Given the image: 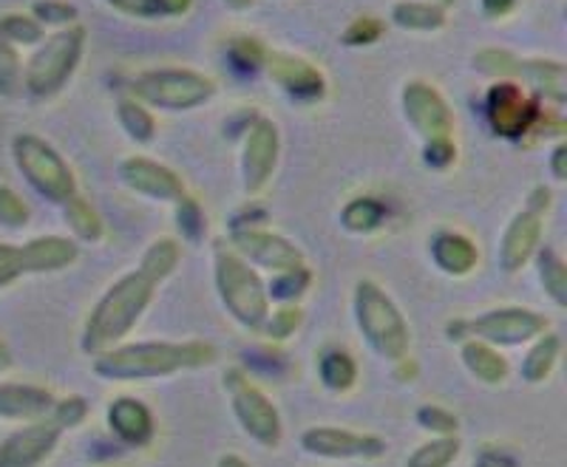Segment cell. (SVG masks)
Listing matches in <instances>:
<instances>
[{"label": "cell", "mask_w": 567, "mask_h": 467, "mask_svg": "<svg viewBox=\"0 0 567 467\" xmlns=\"http://www.w3.org/2000/svg\"><path fill=\"white\" fill-rule=\"evenodd\" d=\"M176 263H179V243L174 238H159V241L151 243L140 267L120 278L100 298L97 307L91 309L83 340H80L83 352L97 357V354L114 349L140 323L145 309L154 301L156 287L174 272Z\"/></svg>", "instance_id": "1"}, {"label": "cell", "mask_w": 567, "mask_h": 467, "mask_svg": "<svg viewBox=\"0 0 567 467\" xmlns=\"http://www.w3.org/2000/svg\"><path fill=\"white\" fill-rule=\"evenodd\" d=\"M216 360V349L202 340L187 343H128L114 346L94 357V374L111 383H134V380H159L171 374L202 369Z\"/></svg>", "instance_id": "2"}, {"label": "cell", "mask_w": 567, "mask_h": 467, "mask_svg": "<svg viewBox=\"0 0 567 467\" xmlns=\"http://www.w3.org/2000/svg\"><path fill=\"white\" fill-rule=\"evenodd\" d=\"M213 278H216V292L221 298V307L230 312L236 323L245 329L261 332L267 314H270V294H267L265 281L258 278L256 269L241 256L219 243L216 258H213Z\"/></svg>", "instance_id": "3"}, {"label": "cell", "mask_w": 567, "mask_h": 467, "mask_svg": "<svg viewBox=\"0 0 567 467\" xmlns=\"http://www.w3.org/2000/svg\"><path fill=\"white\" fill-rule=\"evenodd\" d=\"M354 323L372 352L389 363H403L412 346V332L398 303L374 281L354 287Z\"/></svg>", "instance_id": "4"}, {"label": "cell", "mask_w": 567, "mask_h": 467, "mask_svg": "<svg viewBox=\"0 0 567 467\" xmlns=\"http://www.w3.org/2000/svg\"><path fill=\"white\" fill-rule=\"evenodd\" d=\"M12 156L23 179L54 205H65L78 196V181L63 156L45 139L34 134H20L12 142Z\"/></svg>", "instance_id": "5"}, {"label": "cell", "mask_w": 567, "mask_h": 467, "mask_svg": "<svg viewBox=\"0 0 567 467\" xmlns=\"http://www.w3.org/2000/svg\"><path fill=\"white\" fill-rule=\"evenodd\" d=\"M225 391L227 397H230V408L236 419H239L241 430L252 442H258L261 448H278L284 434L281 416H278V408L270 403L265 391L252 385L241 369L225 372Z\"/></svg>", "instance_id": "6"}, {"label": "cell", "mask_w": 567, "mask_h": 467, "mask_svg": "<svg viewBox=\"0 0 567 467\" xmlns=\"http://www.w3.org/2000/svg\"><path fill=\"white\" fill-rule=\"evenodd\" d=\"M449 338H471L483 340L488 346H523L530 343L539 334L548 332V321L536 314L534 309H519V307H505V309H491V312L480 314L474 321L452 323L449 326Z\"/></svg>", "instance_id": "7"}, {"label": "cell", "mask_w": 567, "mask_h": 467, "mask_svg": "<svg viewBox=\"0 0 567 467\" xmlns=\"http://www.w3.org/2000/svg\"><path fill=\"white\" fill-rule=\"evenodd\" d=\"M85 32L83 29H63L54 38L43 43L38 54L29 60V69L23 71V85L34 96H52L65 85V80L74 74L83 54Z\"/></svg>", "instance_id": "8"}, {"label": "cell", "mask_w": 567, "mask_h": 467, "mask_svg": "<svg viewBox=\"0 0 567 467\" xmlns=\"http://www.w3.org/2000/svg\"><path fill=\"white\" fill-rule=\"evenodd\" d=\"M216 91L213 80L202 77L187 69H162L145 71L134 80V94L142 103L156 105L165 111H190L207 103Z\"/></svg>", "instance_id": "9"}, {"label": "cell", "mask_w": 567, "mask_h": 467, "mask_svg": "<svg viewBox=\"0 0 567 467\" xmlns=\"http://www.w3.org/2000/svg\"><path fill=\"white\" fill-rule=\"evenodd\" d=\"M548 205L550 193L536 190L530 205L514 216V221L505 230L503 243H499V263H503L505 272H519L536 256L542 241V210H548Z\"/></svg>", "instance_id": "10"}, {"label": "cell", "mask_w": 567, "mask_h": 467, "mask_svg": "<svg viewBox=\"0 0 567 467\" xmlns=\"http://www.w3.org/2000/svg\"><path fill=\"white\" fill-rule=\"evenodd\" d=\"M403 114L412 122V128L423 136L425 145L452 142L454 116L443 96L429 83H420V80L406 83V89H403Z\"/></svg>", "instance_id": "11"}, {"label": "cell", "mask_w": 567, "mask_h": 467, "mask_svg": "<svg viewBox=\"0 0 567 467\" xmlns=\"http://www.w3.org/2000/svg\"><path fill=\"white\" fill-rule=\"evenodd\" d=\"M63 430L52 414L14 430L0 442V467H40L54 454Z\"/></svg>", "instance_id": "12"}, {"label": "cell", "mask_w": 567, "mask_h": 467, "mask_svg": "<svg viewBox=\"0 0 567 467\" xmlns=\"http://www.w3.org/2000/svg\"><path fill=\"white\" fill-rule=\"evenodd\" d=\"M236 256L245 258L247 263H256L261 269H270L276 276L281 272H292V269L303 267V256L296 243H290L287 238L276 236V232L267 230H236L227 243Z\"/></svg>", "instance_id": "13"}, {"label": "cell", "mask_w": 567, "mask_h": 467, "mask_svg": "<svg viewBox=\"0 0 567 467\" xmlns=\"http://www.w3.org/2000/svg\"><path fill=\"white\" fill-rule=\"evenodd\" d=\"M301 448L321 459H381L389 445L381 436L321 425V428L303 430Z\"/></svg>", "instance_id": "14"}, {"label": "cell", "mask_w": 567, "mask_h": 467, "mask_svg": "<svg viewBox=\"0 0 567 467\" xmlns=\"http://www.w3.org/2000/svg\"><path fill=\"white\" fill-rule=\"evenodd\" d=\"M278 165V128L270 120H256L245 136V156H241V174L245 190H265Z\"/></svg>", "instance_id": "15"}, {"label": "cell", "mask_w": 567, "mask_h": 467, "mask_svg": "<svg viewBox=\"0 0 567 467\" xmlns=\"http://www.w3.org/2000/svg\"><path fill=\"white\" fill-rule=\"evenodd\" d=\"M120 176L125 185L140 196H148L156 201H182L185 199V187H182L179 176L171 167L159 165L145 156H131L120 165Z\"/></svg>", "instance_id": "16"}, {"label": "cell", "mask_w": 567, "mask_h": 467, "mask_svg": "<svg viewBox=\"0 0 567 467\" xmlns=\"http://www.w3.org/2000/svg\"><path fill=\"white\" fill-rule=\"evenodd\" d=\"M488 120L496 134L519 136L530 128L534 105L516 83H499L488 94Z\"/></svg>", "instance_id": "17"}, {"label": "cell", "mask_w": 567, "mask_h": 467, "mask_svg": "<svg viewBox=\"0 0 567 467\" xmlns=\"http://www.w3.org/2000/svg\"><path fill=\"white\" fill-rule=\"evenodd\" d=\"M105 419H109V428L114 430V436L128 448H145L151 439H154V414L148 411V405L140 403L134 397H120L109 405L105 411Z\"/></svg>", "instance_id": "18"}, {"label": "cell", "mask_w": 567, "mask_h": 467, "mask_svg": "<svg viewBox=\"0 0 567 467\" xmlns=\"http://www.w3.org/2000/svg\"><path fill=\"white\" fill-rule=\"evenodd\" d=\"M80 258V247L63 236H40L20 247L23 276H43L60 272Z\"/></svg>", "instance_id": "19"}, {"label": "cell", "mask_w": 567, "mask_h": 467, "mask_svg": "<svg viewBox=\"0 0 567 467\" xmlns=\"http://www.w3.org/2000/svg\"><path fill=\"white\" fill-rule=\"evenodd\" d=\"M267 71L287 94L298 100H318L323 94V74L312 63L292 54H267Z\"/></svg>", "instance_id": "20"}, {"label": "cell", "mask_w": 567, "mask_h": 467, "mask_svg": "<svg viewBox=\"0 0 567 467\" xmlns=\"http://www.w3.org/2000/svg\"><path fill=\"white\" fill-rule=\"evenodd\" d=\"M54 394L38 385L0 383V419H18V423H38L52 414Z\"/></svg>", "instance_id": "21"}, {"label": "cell", "mask_w": 567, "mask_h": 467, "mask_svg": "<svg viewBox=\"0 0 567 467\" xmlns=\"http://www.w3.org/2000/svg\"><path fill=\"white\" fill-rule=\"evenodd\" d=\"M432 256L434 263L454 278L468 276L471 269L477 267L480 261L477 247L471 243V238L460 236V232H443V236L434 238Z\"/></svg>", "instance_id": "22"}, {"label": "cell", "mask_w": 567, "mask_h": 467, "mask_svg": "<svg viewBox=\"0 0 567 467\" xmlns=\"http://www.w3.org/2000/svg\"><path fill=\"white\" fill-rule=\"evenodd\" d=\"M463 365L468 369L471 377H477L485 385H499L508 380V360L496 352L494 346L483 340H468L463 343Z\"/></svg>", "instance_id": "23"}, {"label": "cell", "mask_w": 567, "mask_h": 467, "mask_svg": "<svg viewBox=\"0 0 567 467\" xmlns=\"http://www.w3.org/2000/svg\"><path fill=\"white\" fill-rule=\"evenodd\" d=\"M561 354V340L556 334H539L530 352L523 360V380L530 385H539L550 377Z\"/></svg>", "instance_id": "24"}, {"label": "cell", "mask_w": 567, "mask_h": 467, "mask_svg": "<svg viewBox=\"0 0 567 467\" xmlns=\"http://www.w3.org/2000/svg\"><path fill=\"white\" fill-rule=\"evenodd\" d=\"M392 20L400 29H412V32H434L445 23V9L429 0H403L392 9Z\"/></svg>", "instance_id": "25"}, {"label": "cell", "mask_w": 567, "mask_h": 467, "mask_svg": "<svg viewBox=\"0 0 567 467\" xmlns=\"http://www.w3.org/2000/svg\"><path fill=\"white\" fill-rule=\"evenodd\" d=\"M525 80L545 96L565 103V65L554 60H525Z\"/></svg>", "instance_id": "26"}, {"label": "cell", "mask_w": 567, "mask_h": 467, "mask_svg": "<svg viewBox=\"0 0 567 467\" xmlns=\"http://www.w3.org/2000/svg\"><path fill=\"white\" fill-rule=\"evenodd\" d=\"M318 374H321V383L329 391H349L358 380V365L349 357L347 352H327L318 363Z\"/></svg>", "instance_id": "27"}, {"label": "cell", "mask_w": 567, "mask_h": 467, "mask_svg": "<svg viewBox=\"0 0 567 467\" xmlns=\"http://www.w3.org/2000/svg\"><path fill=\"white\" fill-rule=\"evenodd\" d=\"M63 210L65 225L74 230V236L83 238V241H100L103 238V218L97 216V210L83 196H74L71 201H65Z\"/></svg>", "instance_id": "28"}, {"label": "cell", "mask_w": 567, "mask_h": 467, "mask_svg": "<svg viewBox=\"0 0 567 467\" xmlns=\"http://www.w3.org/2000/svg\"><path fill=\"white\" fill-rule=\"evenodd\" d=\"M460 456L457 436H440V439L425 442L406 459V467H449Z\"/></svg>", "instance_id": "29"}, {"label": "cell", "mask_w": 567, "mask_h": 467, "mask_svg": "<svg viewBox=\"0 0 567 467\" xmlns=\"http://www.w3.org/2000/svg\"><path fill=\"white\" fill-rule=\"evenodd\" d=\"M539 281L556 307L567 303V267L554 250L539 252Z\"/></svg>", "instance_id": "30"}, {"label": "cell", "mask_w": 567, "mask_h": 467, "mask_svg": "<svg viewBox=\"0 0 567 467\" xmlns=\"http://www.w3.org/2000/svg\"><path fill=\"white\" fill-rule=\"evenodd\" d=\"M383 216H386V210H383L381 201L374 199H354L349 201L347 207H343V227L352 232H372L381 227Z\"/></svg>", "instance_id": "31"}, {"label": "cell", "mask_w": 567, "mask_h": 467, "mask_svg": "<svg viewBox=\"0 0 567 467\" xmlns=\"http://www.w3.org/2000/svg\"><path fill=\"white\" fill-rule=\"evenodd\" d=\"M474 65H477L483 74H491V77L499 80H519L525 74V60H516L511 52H499V49H485L474 58Z\"/></svg>", "instance_id": "32"}, {"label": "cell", "mask_w": 567, "mask_h": 467, "mask_svg": "<svg viewBox=\"0 0 567 467\" xmlns=\"http://www.w3.org/2000/svg\"><path fill=\"white\" fill-rule=\"evenodd\" d=\"M120 122H123V128L128 131L131 139H136V142L154 139V134H156L154 116L142 108L140 103H134V100H123V103H120Z\"/></svg>", "instance_id": "33"}, {"label": "cell", "mask_w": 567, "mask_h": 467, "mask_svg": "<svg viewBox=\"0 0 567 467\" xmlns=\"http://www.w3.org/2000/svg\"><path fill=\"white\" fill-rule=\"evenodd\" d=\"M23 91V65L14 45L0 38V94L18 96Z\"/></svg>", "instance_id": "34"}, {"label": "cell", "mask_w": 567, "mask_h": 467, "mask_svg": "<svg viewBox=\"0 0 567 467\" xmlns=\"http://www.w3.org/2000/svg\"><path fill=\"white\" fill-rule=\"evenodd\" d=\"M0 38L7 43H38L43 38V29L34 18H27V14H3L0 18Z\"/></svg>", "instance_id": "35"}, {"label": "cell", "mask_w": 567, "mask_h": 467, "mask_svg": "<svg viewBox=\"0 0 567 467\" xmlns=\"http://www.w3.org/2000/svg\"><path fill=\"white\" fill-rule=\"evenodd\" d=\"M301 321H303L301 309L287 303V307H281L278 312L267 314V321H265V326H261V332H265L270 340H287L290 334H296V329L301 326Z\"/></svg>", "instance_id": "36"}, {"label": "cell", "mask_w": 567, "mask_h": 467, "mask_svg": "<svg viewBox=\"0 0 567 467\" xmlns=\"http://www.w3.org/2000/svg\"><path fill=\"white\" fill-rule=\"evenodd\" d=\"M0 225L9 230H20L29 225V207L12 187L0 185Z\"/></svg>", "instance_id": "37"}, {"label": "cell", "mask_w": 567, "mask_h": 467, "mask_svg": "<svg viewBox=\"0 0 567 467\" xmlns=\"http://www.w3.org/2000/svg\"><path fill=\"white\" fill-rule=\"evenodd\" d=\"M310 287V272L307 267L301 269H292V272H281L276 276V281L270 283L267 294L276 298V301H296L298 294H303V289Z\"/></svg>", "instance_id": "38"}, {"label": "cell", "mask_w": 567, "mask_h": 467, "mask_svg": "<svg viewBox=\"0 0 567 467\" xmlns=\"http://www.w3.org/2000/svg\"><path fill=\"white\" fill-rule=\"evenodd\" d=\"M417 423L423 430H434V434L440 436H454L460 428L457 416H454L452 411L437 408V405H423V408L417 411Z\"/></svg>", "instance_id": "39"}, {"label": "cell", "mask_w": 567, "mask_h": 467, "mask_svg": "<svg viewBox=\"0 0 567 467\" xmlns=\"http://www.w3.org/2000/svg\"><path fill=\"white\" fill-rule=\"evenodd\" d=\"M85 414H89V405H85L83 397H65L60 399V403H54L52 408V416L63 425L65 430L78 428V425L85 419Z\"/></svg>", "instance_id": "40"}, {"label": "cell", "mask_w": 567, "mask_h": 467, "mask_svg": "<svg viewBox=\"0 0 567 467\" xmlns=\"http://www.w3.org/2000/svg\"><path fill=\"white\" fill-rule=\"evenodd\" d=\"M383 34V23L374 18H358L352 27L343 32V43L347 45H369Z\"/></svg>", "instance_id": "41"}, {"label": "cell", "mask_w": 567, "mask_h": 467, "mask_svg": "<svg viewBox=\"0 0 567 467\" xmlns=\"http://www.w3.org/2000/svg\"><path fill=\"white\" fill-rule=\"evenodd\" d=\"M176 218H179L182 236L190 238V241H194V238H199L205 221H202V210L194 199H187L185 196L182 201H176Z\"/></svg>", "instance_id": "42"}, {"label": "cell", "mask_w": 567, "mask_h": 467, "mask_svg": "<svg viewBox=\"0 0 567 467\" xmlns=\"http://www.w3.org/2000/svg\"><path fill=\"white\" fill-rule=\"evenodd\" d=\"M23 276V261H20V247L0 243V289L14 283Z\"/></svg>", "instance_id": "43"}, {"label": "cell", "mask_w": 567, "mask_h": 467, "mask_svg": "<svg viewBox=\"0 0 567 467\" xmlns=\"http://www.w3.org/2000/svg\"><path fill=\"white\" fill-rule=\"evenodd\" d=\"M105 3L134 18H156L165 12V0H105Z\"/></svg>", "instance_id": "44"}, {"label": "cell", "mask_w": 567, "mask_h": 467, "mask_svg": "<svg viewBox=\"0 0 567 467\" xmlns=\"http://www.w3.org/2000/svg\"><path fill=\"white\" fill-rule=\"evenodd\" d=\"M34 14H38L40 20H45V23H69V20H74V9L69 7V3H54V0H45V3H38L34 7Z\"/></svg>", "instance_id": "45"}, {"label": "cell", "mask_w": 567, "mask_h": 467, "mask_svg": "<svg viewBox=\"0 0 567 467\" xmlns=\"http://www.w3.org/2000/svg\"><path fill=\"white\" fill-rule=\"evenodd\" d=\"M454 142H434V145H425V162L432 167H445L454 162Z\"/></svg>", "instance_id": "46"}, {"label": "cell", "mask_w": 567, "mask_h": 467, "mask_svg": "<svg viewBox=\"0 0 567 467\" xmlns=\"http://www.w3.org/2000/svg\"><path fill=\"white\" fill-rule=\"evenodd\" d=\"M514 7L516 0H483V12L488 14V18H505Z\"/></svg>", "instance_id": "47"}, {"label": "cell", "mask_w": 567, "mask_h": 467, "mask_svg": "<svg viewBox=\"0 0 567 467\" xmlns=\"http://www.w3.org/2000/svg\"><path fill=\"white\" fill-rule=\"evenodd\" d=\"M565 159H567V145H559L554 151V159H550V170H554V176L559 181H565L567 179V165H565Z\"/></svg>", "instance_id": "48"}, {"label": "cell", "mask_w": 567, "mask_h": 467, "mask_svg": "<svg viewBox=\"0 0 567 467\" xmlns=\"http://www.w3.org/2000/svg\"><path fill=\"white\" fill-rule=\"evenodd\" d=\"M194 0H165V12H187V7H190Z\"/></svg>", "instance_id": "49"}, {"label": "cell", "mask_w": 567, "mask_h": 467, "mask_svg": "<svg viewBox=\"0 0 567 467\" xmlns=\"http://www.w3.org/2000/svg\"><path fill=\"white\" fill-rule=\"evenodd\" d=\"M216 467H250L247 465L245 459H241V456H236V454H227V456H221L219 459V465Z\"/></svg>", "instance_id": "50"}, {"label": "cell", "mask_w": 567, "mask_h": 467, "mask_svg": "<svg viewBox=\"0 0 567 467\" xmlns=\"http://www.w3.org/2000/svg\"><path fill=\"white\" fill-rule=\"evenodd\" d=\"M9 365H12V354H9L7 343H3V340H0V372H7Z\"/></svg>", "instance_id": "51"}, {"label": "cell", "mask_w": 567, "mask_h": 467, "mask_svg": "<svg viewBox=\"0 0 567 467\" xmlns=\"http://www.w3.org/2000/svg\"><path fill=\"white\" fill-rule=\"evenodd\" d=\"M227 7L230 9H247V7H252V0H225Z\"/></svg>", "instance_id": "52"}, {"label": "cell", "mask_w": 567, "mask_h": 467, "mask_svg": "<svg viewBox=\"0 0 567 467\" xmlns=\"http://www.w3.org/2000/svg\"><path fill=\"white\" fill-rule=\"evenodd\" d=\"M429 3H437L440 9H445V7H452L454 0H429Z\"/></svg>", "instance_id": "53"}, {"label": "cell", "mask_w": 567, "mask_h": 467, "mask_svg": "<svg viewBox=\"0 0 567 467\" xmlns=\"http://www.w3.org/2000/svg\"><path fill=\"white\" fill-rule=\"evenodd\" d=\"M474 467H496V465H491L488 459H483V461H477V465H474Z\"/></svg>", "instance_id": "54"}]
</instances>
